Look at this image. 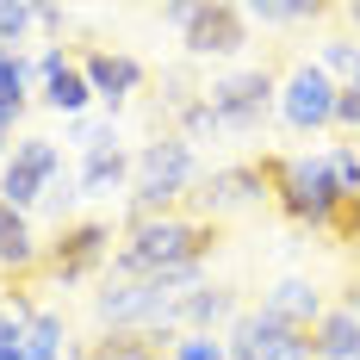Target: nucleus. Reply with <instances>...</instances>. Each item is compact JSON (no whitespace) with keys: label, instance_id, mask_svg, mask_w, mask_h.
<instances>
[{"label":"nucleus","instance_id":"f257e3e1","mask_svg":"<svg viewBox=\"0 0 360 360\" xmlns=\"http://www.w3.org/2000/svg\"><path fill=\"white\" fill-rule=\"evenodd\" d=\"M205 249H217V224L212 217H131L124 243L112 249V274L118 280H168L180 267H205Z\"/></svg>","mask_w":360,"mask_h":360},{"label":"nucleus","instance_id":"f03ea898","mask_svg":"<svg viewBox=\"0 0 360 360\" xmlns=\"http://www.w3.org/2000/svg\"><path fill=\"white\" fill-rule=\"evenodd\" d=\"M274 205H280L298 230L335 236V224H342V199H335V180H329V155H323V149L274 155Z\"/></svg>","mask_w":360,"mask_h":360},{"label":"nucleus","instance_id":"7ed1b4c3","mask_svg":"<svg viewBox=\"0 0 360 360\" xmlns=\"http://www.w3.org/2000/svg\"><path fill=\"white\" fill-rule=\"evenodd\" d=\"M193 186H199V149L186 137H155V143L137 149V162H131V205H137V217L180 212V199Z\"/></svg>","mask_w":360,"mask_h":360},{"label":"nucleus","instance_id":"20e7f679","mask_svg":"<svg viewBox=\"0 0 360 360\" xmlns=\"http://www.w3.org/2000/svg\"><path fill=\"white\" fill-rule=\"evenodd\" d=\"M274 100H280V75L274 69H236V75H217L212 87H205L217 137H249V131H261V118H267Z\"/></svg>","mask_w":360,"mask_h":360},{"label":"nucleus","instance_id":"39448f33","mask_svg":"<svg viewBox=\"0 0 360 360\" xmlns=\"http://www.w3.org/2000/svg\"><path fill=\"white\" fill-rule=\"evenodd\" d=\"M112 261V224L106 217H69L63 230H56V243L44 249V274L50 280H63V286H81V280H94L100 267Z\"/></svg>","mask_w":360,"mask_h":360},{"label":"nucleus","instance_id":"423d86ee","mask_svg":"<svg viewBox=\"0 0 360 360\" xmlns=\"http://www.w3.org/2000/svg\"><path fill=\"white\" fill-rule=\"evenodd\" d=\"M69 174L63 168V143H50V137H19L13 155L0 162V199L13 205V212L32 217L44 205V193H50V180Z\"/></svg>","mask_w":360,"mask_h":360},{"label":"nucleus","instance_id":"0eeeda50","mask_svg":"<svg viewBox=\"0 0 360 360\" xmlns=\"http://www.w3.org/2000/svg\"><path fill=\"white\" fill-rule=\"evenodd\" d=\"M335 81H329L317 63H298V69H286L280 75V100H274V112L286 118L292 131H335Z\"/></svg>","mask_w":360,"mask_h":360},{"label":"nucleus","instance_id":"6e6552de","mask_svg":"<svg viewBox=\"0 0 360 360\" xmlns=\"http://www.w3.org/2000/svg\"><path fill=\"white\" fill-rule=\"evenodd\" d=\"M261 199H274V155H261V162H230V168H212V174L199 180V205L205 217H230V212H249Z\"/></svg>","mask_w":360,"mask_h":360},{"label":"nucleus","instance_id":"1a4fd4ad","mask_svg":"<svg viewBox=\"0 0 360 360\" xmlns=\"http://www.w3.org/2000/svg\"><path fill=\"white\" fill-rule=\"evenodd\" d=\"M249 13L236 6V0H205V6H193V25L180 32L186 44V56L193 63H205V56H243L249 50Z\"/></svg>","mask_w":360,"mask_h":360},{"label":"nucleus","instance_id":"9d476101","mask_svg":"<svg viewBox=\"0 0 360 360\" xmlns=\"http://www.w3.org/2000/svg\"><path fill=\"white\" fill-rule=\"evenodd\" d=\"M81 75H87V87H94V100L106 112H124L137 94L149 87V69L131 56V50H112V44H100V50H81Z\"/></svg>","mask_w":360,"mask_h":360},{"label":"nucleus","instance_id":"9b49d317","mask_svg":"<svg viewBox=\"0 0 360 360\" xmlns=\"http://www.w3.org/2000/svg\"><path fill=\"white\" fill-rule=\"evenodd\" d=\"M37 100L50 112H63V118H87V106H100L94 100V87H87V75H81V56H69L63 44H50L44 56H37Z\"/></svg>","mask_w":360,"mask_h":360},{"label":"nucleus","instance_id":"f8f14e48","mask_svg":"<svg viewBox=\"0 0 360 360\" xmlns=\"http://www.w3.org/2000/svg\"><path fill=\"white\" fill-rule=\"evenodd\" d=\"M217 323H236V292L230 286H199L174 298V329L180 335H217Z\"/></svg>","mask_w":360,"mask_h":360},{"label":"nucleus","instance_id":"ddd939ff","mask_svg":"<svg viewBox=\"0 0 360 360\" xmlns=\"http://www.w3.org/2000/svg\"><path fill=\"white\" fill-rule=\"evenodd\" d=\"M131 149L124 143H106V149H87L81 155V168H75V180H81V199H112V193H124L131 186Z\"/></svg>","mask_w":360,"mask_h":360},{"label":"nucleus","instance_id":"4468645a","mask_svg":"<svg viewBox=\"0 0 360 360\" xmlns=\"http://www.w3.org/2000/svg\"><path fill=\"white\" fill-rule=\"evenodd\" d=\"M311 360H360V317L342 298L311 323Z\"/></svg>","mask_w":360,"mask_h":360},{"label":"nucleus","instance_id":"2eb2a0df","mask_svg":"<svg viewBox=\"0 0 360 360\" xmlns=\"http://www.w3.org/2000/svg\"><path fill=\"white\" fill-rule=\"evenodd\" d=\"M261 304H267V311H274V317H280L286 329H304V335H311V323H317V317L329 311V298L311 286V280H298V274H292V280H280V286L267 292Z\"/></svg>","mask_w":360,"mask_h":360},{"label":"nucleus","instance_id":"dca6fc26","mask_svg":"<svg viewBox=\"0 0 360 360\" xmlns=\"http://www.w3.org/2000/svg\"><path fill=\"white\" fill-rule=\"evenodd\" d=\"M37 261H44V249H37V236H32V217L13 212L0 199V267L6 274H32Z\"/></svg>","mask_w":360,"mask_h":360},{"label":"nucleus","instance_id":"f3484780","mask_svg":"<svg viewBox=\"0 0 360 360\" xmlns=\"http://www.w3.org/2000/svg\"><path fill=\"white\" fill-rule=\"evenodd\" d=\"M19 348H25V360H69V323H63V311H37L32 323H25V335H19Z\"/></svg>","mask_w":360,"mask_h":360},{"label":"nucleus","instance_id":"a211bd4d","mask_svg":"<svg viewBox=\"0 0 360 360\" xmlns=\"http://www.w3.org/2000/svg\"><path fill=\"white\" fill-rule=\"evenodd\" d=\"M32 81H37V63L19 50V56H0V112H13V118H25L32 106Z\"/></svg>","mask_w":360,"mask_h":360},{"label":"nucleus","instance_id":"6ab92c4d","mask_svg":"<svg viewBox=\"0 0 360 360\" xmlns=\"http://www.w3.org/2000/svg\"><path fill=\"white\" fill-rule=\"evenodd\" d=\"M243 13H249V25H311V19H323V6H311V0H249Z\"/></svg>","mask_w":360,"mask_h":360},{"label":"nucleus","instance_id":"aec40b11","mask_svg":"<svg viewBox=\"0 0 360 360\" xmlns=\"http://www.w3.org/2000/svg\"><path fill=\"white\" fill-rule=\"evenodd\" d=\"M329 180H335V199L360 205V143H329Z\"/></svg>","mask_w":360,"mask_h":360},{"label":"nucleus","instance_id":"412c9836","mask_svg":"<svg viewBox=\"0 0 360 360\" xmlns=\"http://www.w3.org/2000/svg\"><path fill=\"white\" fill-rule=\"evenodd\" d=\"M32 25H37V6H25V0H0V56H19L25 37H32Z\"/></svg>","mask_w":360,"mask_h":360},{"label":"nucleus","instance_id":"4be33fe9","mask_svg":"<svg viewBox=\"0 0 360 360\" xmlns=\"http://www.w3.org/2000/svg\"><path fill=\"white\" fill-rule=\"evenodd\" d=\"M311 63H317L335 87H348V81H354V63H360V44L354 37H323V50H317Z\"/></svg>","mask_w":360,"mask_h":360},{"label":"nucleus","instance_id":"5701e85b","mask_svg":"<svg viewBox=\"0 0 360 360\" xmlns=\"http://www.w3.org/2000/svg\"><path fill=\"white\" fill-rule=\"evenodd\" d=\"M75 205H81V180H75V174H56V180H50V193H44V212L56 217V224H69Z\"/></svg>","mask_w":360,"mask_h":360},{"label":"nucleus","instance_id":"b1692460","mask_svg":"<svg viewBox=\"0 0 360 360\" xmlns=\"http://www.w3.org/2000/svg\"><path fill=\"white\" fill-rule=\"evenodd\" d=\"M168 354L174 360H230V348H224V335H180Z\"/></svg>","mask_w":360,"mask_h":360},{"label":"nucleus","instance_id":"393cba45","mask_svg":"<svg viewBox=\"0 0 360 360\" xmlns=\"http://www.w3.org/2000/svg\"><path fill=\"white\" fill-rule=\"evenodd\" d=\"M75 143L81 149H106V143H118V124H112V118H75Z\"/></svg>","mask_w":360,"mask_h":360},{"label":"nucleus","instance_id":"a878e982","mask_svg":"<svg viewBox=\"0 0 360 360\" xmlns=\"http://www.w3.org/2000/svg\"><path fill=\"white\" fill-rule=\"evenodd\" d=\"M335 131L360 137V94H354V87H342V94H335Z\"/></svg>","mask_w":360,"mask_h":360},{"label":"nucleus","instance_id":"bb28decb","mask_svg":"<svg viewBox=\"0 0 360 360\" xmlns=\"http://www.w3.org/2000/svg\"><path fill=\"white\" fill-rule=\"evenodd\" d=\"M63 25H69L63 6H37V32H63Z\"/></svg>","mask_w":360,"mask_h":360},{"label":"nucleus","instance_id":"cd10ccee","mask_svg":"<svg viewBox=\"0 0 360 360\" xmlns=\"http://www.w3.org/2000/svg\"><path fill=\"white\" fill-rule=\"evenodd\" d=\"M13 124H19V118H13V112H0V162H6L13 143H19V137H13Z\"/></svg>","mask_w":360,"mask_h":360},{"label":"nucleus","instance_id":"c85d7f7f","mask_svg":"<svg viewBox=\"0 0 360 360\" xmlns=\"http://www.w3.org/2000/svg\"><path fill=\"white\" fill-rule=\"evenodd\" d=\"M0 360H25V348H19V342H13V348H0Z\"/></svg>","mask_w":360,"mask_h":360},{"label":"nucleus","instance_id":"c756f323","mask_svg":"<svg viewBox=\"0 0 360 360\" xmlns=\"http://www.w3.org/2000/svg\"><path fill=\"white\" fill-rule=\"evenodd\" d=\"M342 304H348V311H354V317H360V286H354V292H348V298H342Z\"/></svg>","mask_w":360,"mask_h":360},{"label":"nucleus","instance_id":"7c9ffc66","mask_svg":"<svg viewBox=\"0 0 360 360\" xmlns=\"http://www.w3.org/2000/svg\"><path fill=\"white\" fill-rule=\"evenodd\" d=\"M348 87H354V94H360V63H354V81H348Z\"/></svg>","mask_w":360,"mask_h":360},{"label":"nucleus","instance_id":"2f4dec72","mask_svg":"<svg viewBox=\"0 0 360 360\" xmlns=\"http://www.w3.org/2000/svg\"><path fill=\"white\" fill-rule=\"evenodd\" d=\"M354 255H360V236H354Z\"/></svg>","mask_w":360,"mask_h":360},{"label":"nucleus","instance_id":"473e14b6","mask_svg":"<svg viewBox=\"0 0 360 360\" xmlns=\"http://www.w3.org/2000/svg\"><path fill=\"white\" fill-rule=\"evenodd\" d=\"M87 360H100V354H87Z\"/></svg>","mask_w":360,"mask_h":360}]
</instances>
